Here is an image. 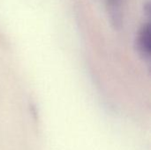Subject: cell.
Wrapping results in <instances>:
<instances>
[{
	"mask_svg": "<svg viewBox=\"0 0 151 150\" xmlns=\"http://www.w3.org/2000/svg\"><path fill=\"white\" fill-rule=\"evenodd\" d=\"M150 24L145 22L140 27L136 36V47L139 53L145 58H150L151 51Z\"/></svg>",
	"mask_w": 151,
	"mask_h": 150,
	"instance_id": "obj_1",
	"label": "cell"
},
{
	"mask_svg": "<svg viewBox=\"0 0 151 150\" xmlns=\"http://www.w3.org/2000/svg\"><path fill=\"white\" fill-rule=\"evenodd\" d=\"M124 0H106L107 10L113 26L120 27L123 19Z\"/></svg>",
	"mask_w": 151,
	"mask_h": 150,
	"instance_id": "obj_2",
	"label": "cell"
}]
</instances>
